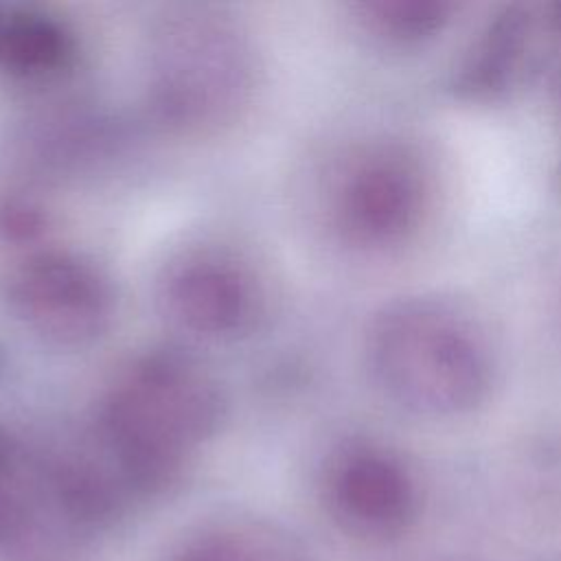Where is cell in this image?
Here are the masks:
<instances>
[{"label":"cell","mask_w":561,"mask_h":561,"mask_svg":"<svg viewBox=\"0 0 561 561\" xmlns=\"http://www.w3.org/2000/svg\"><path fill=\"white\" fill-rule=\"evenodd\" d=\"M226 392L193 353L149 348L101 394L94 443L134 500L160 497L186 476L226 421Z\"/></svg>","instance_id":"cell-1"},{"label":"cell","mask_w":561,"mask_h":561,"mask_svg":"<svg viewBox=\"0 0 561 561\" xmlns=\"http://www.w3.org/2000/svg\"><path fill=\"white\" fill-rule=\"evenodd\" d=\"M261 85V55L228 9L173 4L151 24L145 92L151 114L186 136H213L239 123Z\"/></svg>","instance_id":"cell-2"},{"label":"cell","mask_w":561,"mask_h":561,"mask_svg":"<svg viewBox=\"0 0 561 561\" xmlns=\"http://www.w3.org/2000/svg\"><path fill=\"white\" fill-rule=\"evenodd\" d=\"M15 320L57 348H83L101 340L116 313L110 276L90 256L44 248L22 259L7 280Z\"/></svg>","instance_id":"cell-3"},{"label":"cell","mask_w":561,"mask_h":561,"mask_svg":"<svg viewBox=\"0 0 561 561\" xmlns=\"http://www.w3.org/2000/svg\"><path fill=\"white\" fill-rule=\"evenodd\" d=\"M162 316L202 340L248 335L265 311V289L241 254L226 245H186L173 254L156 283Z\"/></svg>","instance_id":"cell-4"},{"label":"cell","mask_w":561,"mask_h":561,"mask_svg":"<svg viewBox=\"0 0 561 561\" xmlns=\"http://www.w3.org/2000/svg\"><path fill=\"white\" fill-rule=\"evenodd\" d=\"M158 561H311L307 548L280 524L221 515L178 533Z\"/></svg>","instance_id":"cell-5"},{"label":"cell","mask_w":561,"mask_h":561,"mask_svg":"<svg viewBox=\"0 0 561 561\" xmlns=\"http://www.w3.org/2000/svg\"><path fill=\"white\" fill-rule=\"evenodd\" d=\"M75 53V35L57 18L35 9H11L0 15V70L9 77H57L72 66Z\"/></svg>","instance_id":"cell-6"},{"label":"cell","mask_w":561,"mask_h":561,"mask_svg":"<svg viewBox=\"0 0 561 561\" xmlns=\"http://www.w3.org/2000/svg\"><path fill=\"white\" fill-rule=\"evenodd\" d=\"M327 502L335 519L357 535L388 530L397 511L383 467L366 456L342 458L331 469Z\"/></svg>","instance_id":"cell-7"}]
</instances>
